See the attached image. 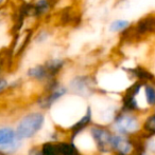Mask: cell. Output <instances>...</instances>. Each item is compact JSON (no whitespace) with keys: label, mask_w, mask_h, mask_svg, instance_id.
<instances>
[{"label":"cell","mask_w":155,"mask_h":155,"mask_svg":"<svg viewBox=\"0 0 155 155\" xmlns=\"http://www.w3.org/2000/svg\"><path fill=\"white\" fill-rule=\"evenodd\" d=\"M6 2H8V0H0V8H3V6L6 4Z\"/></svg>","instance_id":"7402d4cb"},{"label":"cell","mask_w":155,"mask_h":155,"mask_svg":"<svg viewBox=\"0 0 155 155\" xmlns=\"http://www.w3.org/2000/svg\"><path fill=\"white\" fill-rule=\"evenodd\" d=\"M41 155H58L55 143H52V141L44 143L41 146Z\"/></svg>","instance_id":"d6986e66"},{"label":"cell","mask_w":155,"mask_h":155,"mask_svg":"<svg viewBox=\"0 0 155 155\" xmlns=\"http://www.w3.org/2000/svg\"><path fill=\"white\" fill-rule=\"evenodd\" d=\"M155 29V18L153 17H147V18L141 19L135 25V33L136 34H146L153 31Z\"/></svg>","instance_id":"4fadbf2b"},{"label":"cell","mask_w":155,"mask_h":155,"mask_svg":"<svg viewBox=\"0 0 155 155\" xmlns=\"http://www.w3.org/2000/svg\"><path fill=\"white\" fill-rule=\"evenodd\" d=\"M26 75L29 79L33 80V81H37V82H44L46 84L47 81L51 79H54V78L51 77L49 71L46 68L45 63L43 64H35L33 67H30L29 69L26 72Z\"/></svg>","instance_id":"9c48e42d"},{"label":"cell","mask_w":155,"mask_h":155,"mask_svg":"<svg viewBox=\"0 0 155 155\" xmlns=\"http://www.w3.org/2000/svg\"><path fill=\"white\" fill-rule=\"evenodd\" d=\"M23 141L11 127H0V154L9 155L17 152L23 146Z\"/></svg>","instance_id":"8992f818"},{"label":"cell","mask_w":155,"mask_h":155,"mask_svg":"<svg viewBox=\"0 0 155 155\" xmlns=\"http://www.w3.org/2000/svg\"><path fill=\"white\" fill-rule=\"evenodd\" d=\"M141 134L147 139L155 136V111L149 114L141 124Z\"/></svg>","instance_id":"7c38bea8"},{"label":"cell","mask_w":155,"mask_h":155,"mask_svg":"<svg viewBox=\"0 0 155 155\" xmlns=\"http://www.w3.org/2000/svg\"><path fill=\"white\" fill-rule=\"evenodd\" d=\"M112 150L115 155H133L135 151L133 137L114 132L112 138Z\"/></svg>","instance_id":"52a82bcc"},{"label":"cell","mask_w":155,"mask_h":155,"mask_svg":"<svg viewBox=\"0 0 155 155\" xmlns=\"http://www.w3.org/2000/svg\"><path fill=\"white\" fill-rule=\"evenodd\" d=\"M96 88H97V80L93 76L86 74L75 76L68 84L69 91L80 97L91 96L95 93Z\"/></svg>","instance_id":"5b68a950"},{"label":"cell","mask_w":155,"mask_h":155,"mask_svg":"<svg viewBox=\"0 0 155 155\" xmlns=\"http://www.w3.org/2000/svg\"><path fill=\"white\" fill-rule=\"evenodd\" d=\"M143 91L148 108L155 109V86L151 82H146L143 84Z\"/></svg>","instance_id":"5bb4252c"},{"label":"cell","mask_w":155,"mask_h":155,"mask_svg":"<svg viewBox=\"0 0 155 155\" xmlns=\"http://www.w3.org/2000/svg\"><path fill=\"white\" fill-rule=\"evenodd\" d=\"M27 155H41V147H32L29 150Z\"/></svg>","instance_id":"44dd1931"},{"label":"cell","mask_w":155,"mask_h":155,"mask_svg":"<svg viewBox=\"0 0 155 155\" xmlns=\"http://www.w3.org/2000/svg\"><path fill=\"white\" fill-rule=\"evenodd\" d=\"M68 92V87L61 84L58 78L49 80L45 84L44 94L37 99V106L41 110H49Z\"/></svg>","instance_id":"3957f363"},{"label":"cell","mask_w":155,"mask_h":155,"mask_svg":"<svg viewBox=\"0 0 155 155\" xmlns=\"http://www.w3.org/2000/svg\"><path fill=\"white\" fill-rule=\"evenodd\" d=\"M154 111H155V109H154Z\"/></svg>","instance_id":"cb8c5ba5"},{"label":"cell","mask_w":155,"mask_h":155,"mask_svg":"<svg viewBox=\"0 0 155 155\" xmlns=\"http://www.w3.org/2000/svg\"><path fill=\"white\" fill-rule=\"evenodd\" d=\"M46 121L45 114L41 112H31L21 117L15 129L16 134L21 140L34 137L43 129Z\"/></svg>","instance_id":"6da1fadb"},{"label":"cell","mask_w":155,"mask_h":155,"mask_svg":"<svg viewBox=\"0 0 155 155\" xmlns=\"http://www.w3.org/2000/svg\"><path fill=\"white\" fill-rule=\"evenodd\" d=\"M50 1L52 2V4H53V5H55V4H56V2H58V0H50Z\"/></svg>","instance_id":"603a6c76"},{"label":"cell","mask_w":155,"mask_h":155,"mask_svg":"<svg viewBox=\"0 0 155 155\" xmlns=\"http://www.w3.org/2000/svg\"><path fill=\"white\" fill-rule=\"evenodd\" d=\"M89 134L93 140L96 150L99 153L107 154L113 152L112 138L114 132L111 129L106 128L104 124H91L90 129H89Z\"/></svg>","instance_id":"277c9868"},{"label":"cell","mask_w":155,"mask_h":155,"mask_svg":"<svg viewBox=\"0 0 155 155\" xmlns=\"http://www.w3.org/2000/svg\"><path fill=\"white\" fill-rule=\"evenodd\" d=\"M141 124L143 123L134 112L120 110L113 119L112 129L115 133L134 136L141 132Z\"/></svg>","instance_id":"7a4b0ae2"},{"label":"cell","mask_w":155,"mask_h":155,"mask_svg":"<svg viewBox=\"0 0 155 155\" xmlns=\"http://www.w3.org/2000/svg\"><path fill=\"white\" fill-rule=\"evenodd\" d=\"M31 3V18L41 19L47 16L53 8V4L50 0H33Z\"/></svg>","instance_id":"30bf717a"},{"label":"cell","mask_w":155,"mask_h":155,"mask_svg":"<svg viewBox=\"0 0 155 155\" xmlns=\"http://www.w3.org/2000/svg\"><path fill=\"white\" fill-rule=\"evenodd\" d=\"M14 55V52L13 50H8L6 49L5 51L0 52V74L5 70V68L9 65V62L11 61V58L12 56Z\"/></svg>","instance_id":"ac0fdd59"},{"label":"cell","mask_w":155,"mask_h":155,"mask_svg":"<svg viewBox=\"0 0 155 155\" xmlns=\"http://www.w3.org/2000/svg\"><path fill=\"white\" fill-rule=\"evenodd\" d=\"M131 27V22L126 19H115L108 25V31L113 34H120L125 32Z\"/></svg>","instance_id":"9a60e30c"},{"label":"cell","mask_w":155,"mask_h":155,"mask_svg":"<svg viewBox=\"0 0 155 155\" xmlns=\"http://www.w3.org/2000/svg\"><path fill=\"white\" fill-rule=\"evenodd\" d=\"M9 88H10V82L8 81V79L5 77L0 75V94L6 91Z\"/></svg>","instance_id":"ffe728a7"},{"label":"cell","mask_w":155,"mask_h":155,"mask_svg":"<svg viewBox=\"0 0 155 155\" xmlns=\"http://www.w3.org/2000/svg\"><path fill=\"white\" fill-rule=\"evenodd\" d=\"M45 65L47 70L49 71L52 78H58V76L61 74V72L64 70V68L67 64V60L62 57H52L46 60Z\"/></svg>","instance_id":"8fae6325"},{"label":"cell","mask_w":155,"mask_h":155,"mask_svg":"<svg viewBox=\"0 0 155 155\" xmlns=\"http://www.w3.org/2000/svg\"><path fill=\"white\" fill-rule=\"evenodd\" d=\"M93 109H91L90 106H87L84 114H83L76 123H73L69 127V133H70L69 140L73 141L79 134H81V133L84 130H86L90 124H93Z\"/></svg>","instance_id":"ba28073f"},{"label":"cell","mask_w":155,"mask_h":155,"mask_svg":"<svg viewBox=\"0 0 155 155\" xmlns=\"http://www.w3.org/2000/svg\"><path fill=\"white\" fill-rule=\"evenodd\" d=\"M77 18H80V17H78L75 13L71 12L70 8H65L64 11L61 12L60 15V21L64 25H76V19Z\"/></svg>","instance_id":"2e32d148"},{"label":"cell","mask_w":155,"mask_h":155,"mask_svg":"<svg viewBox=\"0 0 155 155\" xmlns=\"http://www.w3.org/2000/svg\"><path fill=\"white\" fill-rule=\"evenodd\" d=\"M50 37H51V33L48 31L47 29H41L33 36L32 41H33V42L35 43V45H44V43H46L48 40H49Z\"/></svg>","instance_id":"e0dca14e"}]
</instances>
